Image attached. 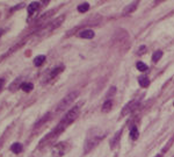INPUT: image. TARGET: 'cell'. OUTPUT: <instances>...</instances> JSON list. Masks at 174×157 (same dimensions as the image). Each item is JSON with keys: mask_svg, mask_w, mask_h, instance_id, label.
Segmentation results:
<instances>
[{"mask_svg": "<svg viewBox=\"0 0 174 157\" xmlns=\"http://www.w3.org/2000/svg\"><path fill=\"white\" fill-rule=\"evenodd\" d=\"M79 114H80V105L72 107V109H70V111L64 115V118L62 119V121L59 122V125L55 128L56 133L59 135L62 132H64V129H65L69 125H71V123L79 116Z\"/></svg>", "mask_w": 174, "mask_h": 157, "instance_id": "6da1fadb", "label": "cell"}, {"mask_svg": "<svg viewBox=\"0 0 174 157\" xmlns=\"http://www.w3.org/2000/svg\"><path fill=\"white\" fill-rule=\"evenodd\" d=\"M78 95H79V92H78V91H73V92L69 93L66 97H64V98L59 101V104H58V106H57V108H56V113H61V112L65 111V109L76 100V98H77Z\"/></svg>", "mask_w": 174, "mask_h": 157, "instance_id": "7a4b0ae2", "label": "cell"}, {"mask_svg": "<svg viewBox=\"0 0 174 157\" xmlns=\"http://www.w3.org/2000/svg\"><path fill=\"white\" fill-rule=\"evenodd\" d=\"M104 136V134H93L90 136H88L86 140V143H85V154L89 153L90 150H93L101 141V139Z\"/></svg>", "mask_w": 174, "mask_h": 157, "instance_id": "3957f363", "label": "cell"}, {"mask_svg": "<svg viewBox=\"0 0 174 157\" xmlns=\"http://www.w3.org/2000/svg\"><path fill=\"white\" fill-rule=\"evenodd\" d=\"M138 104H139L138 100H131L130 102H128V104L123 107V109H122V116H124V115H127V114L134 112V111L137 108Z\"/></svg>", "mask_w": 174, "mask_h": 157, "instance_id": "277c9868", "label": "cell"}, {"mask_svg": "<svg viewBox=\"0 0 174 157\" xmlns=\"http://www.w3.org/2000/svg\"><path fill=\"white\" fill-rule=\"evenodd\" d=\"M64 19H65V16H64V15H62V16H58L57 19H55L52 22H50V23L48 25L47 29H48V30H52V29H56V28H58V27L62 25V22L64 21Z\"/></svg>", "mask_w": 174, "mask_h": 157, "instance_id": "5b68a950", "label": "cell"}, {"mask_svg": "<svg viewBox=\"0 0 174 157\" xmlns=\"http://www.w3.org/2000/svg\"><path fill=\"white\" fill-rule=\"evenodd\" d=\"M137 6H138L137 2H131V4H129V5L123 9V15H127V14H130V13L135 12V11L137 9Z\"/></svg>", "mask_w": 174, "mask_h": 157, "instance_id": "8992f818", "label": "cell"}, {"mask_svg": "<svg viewBox=\"0 0 174 157\" xmlns=\"http://www.w3.org/2000/svg\"><path fill=\"white\" fill-rule=\"evenodd\" d=\"M62 71H64V65H59V67L55 68V69H54V70H51V72L49 74V79L55 78V77H56V76H58Z\"/></svg>", "mask_w": 174, "mask_h": 157, "instance_id": "52a82bcc", "label": "cell"}, {"mask_svg": "<svg viewBox=\"0 0 174 157\" xmlns=\"http://www.w3.org/2000/svg\"><path fill=\"white\" fill-rule=\"evenodd\" d=\"M38 8H40V4L34 1V2H31V4H29V5H28L27 11H28V13L31 15V14H34L35 12H37V11H38Z\"/></svg>", "mask_w": 174, "mask_h": 157, "instance_id": "ba28073f", "label": "cell"}, {"mask_svg": "<svg viewBox=\"0 0 174 157\" xmlns=\"http://www.w3.org/2000/svg\"><path fill=\"white\" fill-rule=\"evenodd\" d=\"M79 36L81 39H93L94 37V32L92 29H85L79 33Z\"/></svg>", "mask_w": 174, "mask_h": 157, "instance_id": "9c48e42d", "label": "cell"}, {"mask_svg": "<svg viewBox=\"0 0 174 157\" xmlns=\"http://www.w3.org/2000/svg\"><path fill=\"white\" fill-rule=\"evenodd\" d=\"M22 149H23V147H22V144L19 143V142H15V143H13V144L10 146V150H12V153H14V154H20V153L22 151Z\"/></svg>", "mask_w": 174, "mask_h": 157, "instance_id": "30bf717a", "label": "cell"}, {"mask_svg": "<svg viewBox=\"0 0 174 157\" xmlns=\"http://www.w3.org/2000/svg\"><path fill=\"white\" fill-rule=\"evenodd\" d=\"M44 62H45V56H44V55H38V56H36L35 60H34V65H35V67H41Z\"/></svg>", "mask_w": 174, "mask_h": 157, "instance_id": "8fae6325", "label": "cell"}, {"mask_svg": "<svg viewBox=\"0 0 174 157\" xmlns=\"http://www.w3.org/2000/svg\"><path fill=\"white\" fill-rule=\"evenodd\" d=\"M113 108V101L109 99V100H106L104 102H103V105H102V112L103 113H107V112H109L110 109Z\"/></svg>", "mask_w": 174, "mask_h": 157, "instance_id": "7c38bea8", "label": "cell"}, {"mask_svg": "<svg viewBox=\"0 0 174 157\" xmlns=\"http://www.w3.org/2000/svg\"><path fill=\"white\" fill-rule=\"evenodd\" d=\"M138 83L142 87H148L150 85V80L146 76H139L138 77Z\"/></svg>", "mask_w": 174, "mask_h": 157, "instance_id": "4fadbf2b", "label": "cell"}, {"mask_svg": "<svg viewBox=\"0 0 174 157\" xmlns=\"http://www.w3.org/2000/svg\"><path fill=\"white\" fill-rule=\"evenodd\" d=\"M21 88L24 92H30V91H33L34 85L31 83H23V84H21Z\"/></svg>", "mask_w": 174, "mask_h": 157, "instance_id": "5bb4252c", "label": "cell"}, {"mask_svg": "<svg viewBox=\"0 0 174 157\" xmlns=\"http://www.w3.org/2000/svg\"><path fill=\"white\" fill-rule=\"evenodd\" d=\"M49 118H50V113L45 114V116H43L41 120H38V122H36V125H35V128H38V127H41L43 123H45V122L49 120Z\"/></svg>", "mask_w": 174, "mask_h": 157, "instance_id": "9a60e30c", "label": "cell"}, {"mask_svg": "<svg viewBox=\"0 0 174 157\" xmlns=\"http://www.w3.org/2000/svg\"><path fill=\"white\" fill-rule=\"evenodd\" d=\"M138 129H137V127L136 126H134V127H131V129H130V137L132 139V140H137L138 139Z\"/></svg>", "mask_w": 174, "mask_h": 157, "instance_id": "2e32d148", "label": "cell"}, {"mask_svg": "<svg viewBox=\"0 0 174 157\" xmlns=\"http://www.w3.org/2000/svg\"><path fill=\"white\" fill-rule=\"evenodd\" d=\"M161 56H163V51H161V50H157V51L152 55V61H153L155 63H157V62L161 58Z\"/></svg>", "mask_w": 174, "mask_h": 157, "instance_id": "e0dca14e", "label": "cell"}, {"mask_svg": "<svg viewBox=\"0 0 174 157\" xmlns=\"http://www.w3.org/2000/svg\"><path fill=\"white\" fill-rule=\"evenodd\" d=\"M88 9H89V4H87V2H84V4H81V5L78 6V11L80 13H85Z\"/></svg>", "mask_w": 174, "mask_h": 157, "instance_id": "ac0fdd59", "label": "cell"}, {"mask_svg": "<svg viewBox=\"0 0 174 157\" xmlns=\"http://www.w3.org/2000/svg\"><path fill=\"white\" fill-rule=\"evenodd\" d=\"M136 68L139 70V71H146L148 70V65L146 64H144L143 62H137V64H136Z\"/></svg>", "mask_w": 174, "mask_h": 157, "instance_id": "d6986e66", "label": "cell"}, {"mask_svg": "<svg viewBox=\"0 0 174 157\" xmlns=\"http://www.w3.org/2000/svg\"><path fill=\"white\" fill-rule=\"evenodd\" d=\"M52 13H55V11H49V12H47L45 14H43L40 19H38V22H42V21H44V20H47L49 16H51L52 15Z\"/></svg>", "mask_w": 174, "mask_h": 157, "instance_id": "ffe728a7", "label": "cell"}, {"mask_svg": "<svg viewBox=\"0 0 174 157\" xmlns=\"http://www.w3.org/2000/svg\"><path fill=\"white\" fill-rule=\"evenodd\" d=\"M20 80H21V78H17L15 81H13V84H12V85H10V87H9V90H10V91H15V90L19 87Z\"/></svg>", "mask_w": 174, "mask_h": 157, "instance_id": "44dd1931", "label": "cell"}, {"mask_svg": "<svg viewBox=\"0 0 174 157\" xmlns=\"http://www.w3.org/2000/svg\"><path fill=\"white\" fill-rule=\"evenodd\" d=\"M115 92H116V87H115V86H111V87L109 88V91L107 92V97H108V98L113 97V95L115 94Z\"/></svg>", "mask_w": 174, "mask_h": 157, "instance_id": "7402d4cb", "label": "cell"}, {"mask_svg": "<svg viewBox=\"0 0 174 157\" xmlns=\"http://www.w3.org/2000/svg\"><path fill=\"white\" fill-rule=\"evenodd\" d=\"M145 51H146V47H145V46H142V47L139 48V50L137 51V54H138V55H143Z\"/></svg>", "mask_w": 174, "mask_h": 157, "instance_id": "603a6c76", "label": "cell"}, {"mask_svg": "<svg viewBox=\"0 0 174 157\" xmlns=\"http://www.w3.org/2000/svg\"><path fill=\"white\" fill-rule=\"evenodd\" d=\"M121 133H122V132H120V133H117V134H116V136L114 137V140H113V142H111V147H114V146H115V143L117 142V139H120Z\"/></svg>", "mask_w": 174, "mask_h": 157, "instance_id": "cb8c5ba5", "label": "cell"}, {"mask_svg": "<svg viewBox=\"0 0 174 157\" xmlns=\"http://www.w3.org/2000/svg\"><path fill=\"white\" fill-rule=\"evenodd\" d=\"M2 86H3V79H0V91H1Z\"/></svg>", "mask_w": 174, "mask_h": 157, "instance_id": "d4e9b609", "label": "cell"}, {"mask_svg": "<svg viewBox=\"0 0 174 157\" xmlns=\"http://www.w3.org/2000/svg\"><path fill=\"white\" fill-rule=\"evenodd\" d=\"M50 0H42V2H43V5H47L48 2H49Z\"/></svg>", "mask_w": 174, "mask_h": 157, "instance_id": "484cf974", "label": "cell"}, {"mask_svg": "<svg viewBox=\"0 0 174 157\" xmlns=\"http://www.w3.org/2000/svg\"><path fill=\"white\" fill-rule=\"evenodd\" d=\"M161 1H164V0H155L156 4H159V2H161Z\"/></svg>", "mask_w": 174, "mask_h": 157, "instance_id": "4316f807", "label": "cell"}, {"mask_svg": "<svg viewBox=\"0 0 174 157\" xmlns=\"http://www.w3.org/2000/svg\"><path fill=\"white\" fill-rule=\"evenodd\" d=\"M155 157H161V155H157V156H155Z\"/></svg>", "mask_w": 174, "mask_h": 157, "instance_id": "83f0119b", "label": "cell"}]
</instances>
